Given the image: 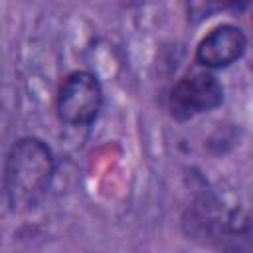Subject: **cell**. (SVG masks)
Here are the masks:
<instances>
[{"label":"cell","mask_w":253,"mask_h":253,"mask_svg":"<svg viewBox=\"0 0 253 253\" xmlns=\"http://www.w3.org/2000/svg\"><path fill=\"white\" fill-rule=\"evenodd\" d=\"M53 154L34 136L20 138L8 152L4 168V194L12 210L34 208L53 178Z\"/></svg>","instance_id":"1"},{"label":"cell","mask_w":253,"mask_h":253,"mask_svg":"<svg viewBox=\"0 0 253 253\" xmlns=\"http://www.w3.org/2000/svg\"><path fill=\"white\" fill-rule=\"evenodd\" d=\"M103 105V91L97 77L89 71L69 73L57 93V115L71 126L91 125Z\"/></svg>","instance_id":"2"},{"label":"cell","mask_w":253,"mask_h":253,"mask_svg":"<svg viewBox=\"0 0 253 253\" xmlns=\"http://www.w3.org/2000/svg\"><path fill=\"white\" fill-rule=\"evenodd\" d=\"M223 101V87L210 71H192L184 75L170 91V113L176 121H188L196 115L219 107Z\"/></svg>","instance_id":"3"},{"label":"cell","mask_w":253,"mask_h":253,"mask_svg":"<svg viewBox=\"0 0 253 253\" xmlns=\"http://www.w3.org/2000/svg\"><path fill=\"white\" fill-rule=\"evenodd\" d=\"M247 47L245 34L229 24L211 30L196 49V59L206 69H221L235 63Z\"/></svg>","instance_id":"4"},{"label":"cell","mask_w":253,"mask_h":253,"mask_svg":"<svg viewBox=\"0 0 253 253\" xmlns=\"http://www.w3.org/2000/svg\"><path fill=\"white\" fill-rule=\"evenodd\" d=\"M243 4L245 0H186V12L192 24H200L204 20L213 18L215 14L237 10Z\"/></svg>","instance_id":"5"}]
</instances>
